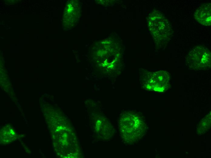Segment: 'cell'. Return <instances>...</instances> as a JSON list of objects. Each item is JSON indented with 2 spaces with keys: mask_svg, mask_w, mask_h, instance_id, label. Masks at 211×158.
I'll return each instance as SVG.
<instances>
[{
  "mask_svg": "<svg viewBox=\"0 0 211 158\" xmlns=\"http://www.w3.org/2000/svg\"><path fill=\"white\" fill-rule=\"evenodd\" d=\"M169 74L166 71H161L147 74L144 84L148 90L163 92L170 87Z\"/></svg>",
  "mask_w": 211,
  "mask_h": 158,
  "instance_id": "3957f363",
  "label": "cell"
},
{
  "mask_svg": "<svg viewBox=\"0 0 211 158\" xmlns=\"http://www.w3.org/2000/svg\"><path fill=\"white\" fill-rule=\"evenodd\" d=\"M211 4H204L200 6L194 14L195 19L204 26H210L211 24Z\"/></svg>",
  "mask_w": 211,
  "mask_h": 158,
  "instance_id": "277c9868",
  "label": "cell"
},
{
  "mask_svg": "<svg viewBox=\"0 0 211 158\" xmlns=\"http://www.w3.org/2000/svg\"><path fill=\"white\" fill-rule=\"evenodd\" d=\"M121 138L126 145H131L138 142L146 132V125L143 117L134 111L122 112L118 120Z\"/></svg>",
  "mask_w": 211,
  "mask_h": 158,
  "instance_id": "6da1fadb",
  "label": "cell"
},
{
  "mask_svg": "<svg viewBox=\"0 0 211 158\" xmlns=\"http://www.w3.org/2000/svg\"><path fill=\"white\" fill-rule=\"evenodd\" d=\"M211 53L206 47L198 46L190 51L186 58L189 67L195 70H206L211 67Z\"/></svg>",
  "mask_w": 211,
  "mask_h": 158,
  "instance_id": "7a4b0ae2",
  "label": "cell"
}]
</instances>
